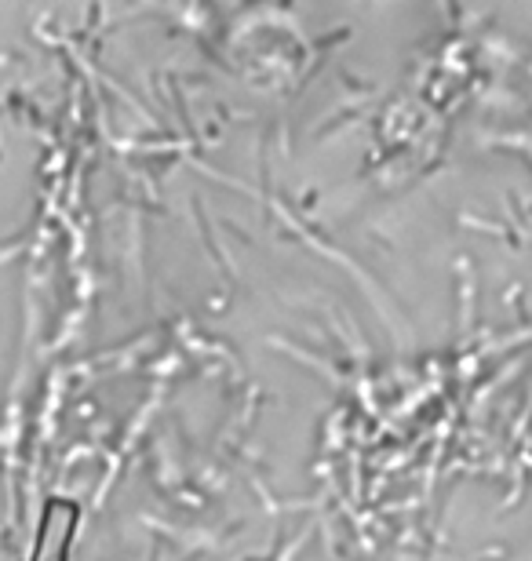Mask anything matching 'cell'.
<instances>
[{
  "label": "cell",
  "mask_w": 532,
  "mask_h": 561,
  "mask_svg": "<svg viewBox=\"0 0 532 561\" xmlns=\"http://www.w3.org/2000/svg\"><path fill=\"white\" fill-rule=\"evenodd\" d=\"M62 547H66V539H62L55 551H47V536H44V539H40V558H37V561H62Z\"/></svg>",
  "instance_id": "obj_1"
}]
</instances>
